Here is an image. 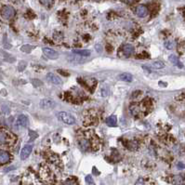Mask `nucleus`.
Returning <instances> with one entry per match:
<instances>
[{
  "mask_svg": "<svg viewBox=\"0 0 185 185\" xmlns=\"http://www.w3.org/2000/svg\"><path fill=\"white\" fill-rule=\"evenodd\" d=\"M164 45H165L166 48H168V49H173L175 47V43L172 40H167Z\"/></svg>",
  "mask_w": 185,
  "mask_h": 185,
  "instance_id": "16",
  "label": "nucleus"
},
{
  "mask_svg": "<svg viewBox=\"0 0 185 185\" xmlns=\"http://www.w3.org/2000/svg\"><path fill=\"white\" fill-rule=\"evenodd\" d=\"M122 52L126 57H129L134 52V47L132 45L127 44L122 47Z\"/></svg>",
  "mask_w": 185,
  "mask_h": 185,
  "instance_id": "8",
  "label": "nucleus"
},
{
  "mask_svg": "<svg viewBox=\"0 0 185 185\" xmlns=\"http://www.w3.org/2000/svg\"><path fill=\"white\" fill-rule=\"evenodd\" d=\"M10 159L9 154L6 151H0V164H7Z\"/></svg>",
  "mask_w": 185,
  "mask_h": 185,
  "instance_id": "10",
  "label": "nucleus"
},
{
  "mask_svg": "<svg viewBox=\"0 0 185 185\" xmlns=\"http://www.w3.org/2000/svg\"><path fill=\"white\" fill-rule=\"evenodd\" d=\"M93 1H100V0H93Z\"/></svg>",
  "mask_w": 185,
  "mask_h": 185,
  "instance_id": "29",
  "label": "nucleus"
},
{
  "mask_svg": "<svg viewBox=\"0 0 185 185\" xmlns=\"http://www.w3.org/2000/svg\"><path fill=\"white\" fill-rule=\"evenodd\" d=\"M27 125H28L27 117L25 115H19V117L17 119V126L20 127V128H25V127H27Z\"/></svg>",
  "mask_w": 185,
  "mask_h": 185,
  "instance_id": "9",
  "label": "nucleus"
},
{
  "mask_svg": "<svg viewBox=\"0 0 185 185\" xmlns=\"http://www.w3.org/2000/svg\"><path fill=\"white\" fill-rule=\"evenodd\" d=\"M129 109H130V111H131V113H132L133 115H137V114L140 112V109L138 108L137 105H131Z\"/></svg>",
  "mask_w": 185,
  "mask_h": 185,
  "instance_id": "21",
  "label": "nucleus"
},
{
  "mask_svg": "<svg viewBox=\"0 0 185 185\" xmlns=\"http://www.w3.org/2000/svg\"><path fill=\"white\" fill-rule=\"evenodd\" d=\"M96 50H97V51H99V52H101V51H102V47H101V46H100V45H97V46H96Z\"/></svg>",
  "mask_w": 185,
  "mask_h": 185,
  "instance_id": "27",
  "label": "nucleus"
},
{
  "mask_svg": "<svg viewBox=\"0 0 185 185\" xmlns=\"http://www.w3.org/2000/svg\"><path fill=\"white\" fill-rule=\"evenodd\" d=\"M43 52H44V55L46 57H47L48 59L50 60H57L59 58V53L52 49V48H49V47H44L43 48Z\"/></svg>",
  "mask_w": 185,
  "mask_h": 185,
  "instance_id": "4",
  "label": "nucleus"
},
{
  "mask_svg": "<svg viewBox=\"0 0 185 185\" xmlns=\"http://www.w3.org/2000/svg\"><path fill=\"white\" fill-rule=\"evenodd\" d=\"M32 150H33V146L32 145H25L21 149V152H20V158H21V160L26 159L31 155Z\"/></svg>",
  "mask_w": 185,
  "mask_h": 185,
  "instance_id": "6",
  "label": "nucleus"
},
{
  "mask_svg": "<svg viewBox=\"0 0 185 185\" xmlns=\"http://www.w3.org/2000/svg\"><path fill=\"white\" fill-rule=\"evenodd\" d=\"M56 105V102L51 99H43L40 102V107L44 110H48L54 108Z\"/></svg>",
  "mask_w": 185,
  "mask_h": 185,
  "instance_id": "3",
  "label": "nucleus"
},
{
  "mask_svg": "<svg viewBox=\"0 0 185 185\" xmlns=\"http://www.w3.org/2000/svg\"><path fill=\"white\" fill-rule=\"evenodd\" d=\"M153 67L155 69H163L165 67V63L160 61H156L153 63Z\"/></svg>",
  "mask_w": 185,
  "mask_h": 185,
  "instance_id": "17",
  "label": "nucleus"
},
{
  "mask_svg": "<svg viewBox=\"0 0 185 185\" xmlns=\"http://www.w3.org/2000/svg\"><path fill=\"white\" fill-rule=\"evenodd\" d=\"M47 80L49 83L54 84V85H60V84H61V79L59 76H57L54 74H52V73H48L47 74Z\"/></svg>",
  "mask_w": 185,
  "mask_h": 185,
  "instance_id": "5",
  "label": "nucleus"
},
{
  "mask_svg": "<svg viewBox=\"0 0 185 185\" xmlns=\"http://www.w3.org/2000/svg\"><path fill=\"white\" fill-rule=\"evenodd\" d=\"M106 124L109 127H115L117 125V118L115 115H111L106 119Z\"/></svg>",
  "mask_w": 185,
  "mask_h": 185,
  "instance_id": "13",
  "label": "nucleus"
},
{
  "mask_svg": "<svg viewBox=\"0 0 185 185\" xmlns=\"http://www.w3.org/2000/svg\"><path fill=\"white\" fill-rule=\"evenodd\" d=\"M86 182H87V183H91V184H93L94 183V182L92 181V177L91 176H87L86 177Z\"/></svg>",
  "mask_w": 185,
  "mask_h": 185,
  "instance_id": "22",
  "label": "nucleus"
},
{
  "mask_svg": "<svg viewBox=\"0 0 185 185\" xmlns=\"http://www.w3.org/2000/svg\"><path fill=\"white\" fill-rule=\"evenodd\" d=\"M178 168H179V169H185L184 164H183V163H179V164H178Z\"/></svg>",
  "mask_w": 185,
  "mask_h": 185,
  "instance_id": "26",
  "label": "nucleus"
},
{
  "mask_svg": "<svg viewBox=\"0 0 185 185\" xmlns=\"http://www.w3.org/2000/svg\"><path fill=\"white\" fill-rule=\"evenodd\" d=\"M58 72H59L60 74H62L64 76H68V75H69V74H67V73H65V72H63V71H61V70H59Z\"/></svg>",
  "mask_w": 185,
  "mask_h": 185,
  "instance_id": "25",
  "label": "nucleus"
},
{
  "mask_svg": "<svg viewBox=\"0 0 185 185\" xmlns=\"http://www.w3.org/2000/svg\"><path fill=\"white\" fill-rule=\"evenodd\" d=\"M40 3L47 7H51L54 4V0H40Z\"/></svg>",
  "mask_w": 185,
  "mask_h": 185,
  "instance_id": "18",
  "label": "nucleus"
},
{
  "mask_svg": "<svg viewBox=\"0 0 185 185\" xmlns=\"http://www.w3.org/2000/svg\"><path fill=\"white\" fill-rule=\"evenodd\" d=\"M57 117L66 125H74L75 123V118L71 114L66 112H59L57 114Z\"/></svg>",
  "mask_w": 185,
  "mask_h": 185,
  "instance_id": "1",
  "label": "nucleus"
},
{
  "mask_svg": "<svg viewBox=\"0 0 185 185\" xmlns=\"http://www.w3.org/2000/svg\"><path fill=\"white\" fill-rule=\"evenodd\" d=\"M174 183L176 184H183V183H185L184 181H183V178L182 176H176L174 178Z\"/></svg>",
  "mask_w": 185,
  "mask_h": 185,
  "instance_id": "20",
  "label": "nucleus"
},
{
  "mask_svg": "<svg viewBox=\"0 0 185 185\" xmlns=\"http://www.w3.org/2000/svg\"><path fill=\"white\" fill-rule=\"evenodd\" d=\"M169 61H170L173 65H176V66H178V67H180V68H183V64L179 61V59H178L177 56H175V55H170L169 58Z\"/></svg>",
  "mask_w": 185,
  "mask_h": 185,
  "instance_id": "11",
  "label": "nucleus"
},
{
  "mask_svg": "<svg viewBox=\"0 0 185 185\" xmlns=\"http://www.w3.org/2000/svg\"><path fill=\"white\" fill-rule=\"evenodd\" d=\"M7 140V134H6L5 132H3V131H0V144H4V143H6Z\"/></svg>",
  "mask_w": 185,
  "mask_h": 185,
  "instance_id": "19",
  "label": "nucleus"
},
{
  "mask_svg": "<svg viewBox=\"0 0 185 185\" xmlns=\"http://www.w3.org/2000/svg\"><path fill=\"white\" fill-rule=\"evenodd\" d=\"M1 14H2V16H3L4 19L9 20V19H11L15 15V9L12 7H10V6H5L2 8Z\"/></svg>",
  "mask_w": 185,
  "mask_h": 185,
  "instance_id": "2",
  "label": "nucleus"
},
{
  "mask_svg": "<svg viewBox=\"0 0 185 185\" xmlns=\"http://www.w3.org/2000/svg\"><path fill=\"white\" fill-rule=\"evenodd\" d=\"M144 183V182L142 180V179H140V181H138L137 183H136V184H143Z\"/></svg>",
  "mask_w": 185,
  "mask_h": 185,
  "instance_id": "28",
  "label": "nucleus"
},
{
  "mask_svg": "<svg viewBox=\"0 0 185 185\" xmlns=\"http://www.w3.org/2000/svg\"><path fill=\"white\" fill-rule=\"evenodd\" d=\"M80 147L83 151H88L90 148V142L88 140H81L80 141Z\"/></svg>",
  "mask_w": 185,
  "mask_h": 185,
  "instance_id": "15",
  "label": "nucleus"
},
{
  "mask_svg": "<svg viewBox=\"0 0 185 185\" xmlns=\"http://www.w3.org/2000/svg\"><path fill=\"white\" fill-rule=\"evenodd\" d=\"M33 82H34V85L35 86V87H37V86H42L43 84H42V82L40 81V80H36V79H34V80H32Z\"/></svg>",
  "mask_w": 185,
  "mask_h": 185,
  "instance_id": "23",
  "label": "nucleus"
},
{
  "mask_svg": "<svg viewBox=\"0 0 185 185\" xmlns=\"http://www.w3.org/2000/svg\"><path fill=\"white\" fill-rule=\"evenodd\" d=\"M118 78L121 81H125V82H128V83L132 82V80H133V76L130 74H128V73H124V74H119Z\"/></svg>",
  "mask_w": 185,
  "mask_h": 185,
  "instance_id": "12",
  "label": "nucleus"
},
{
  "mask_svg": "<svg viewBox=\"0 0 185 185\" xmlns=\"http://www.w3.org/2000/svg\"><path fill=\"white\" fill-rule=\"evenodd\" d=\"M123 2H125L126 4H131V3H133L135 0H122Z\"/></svg>",
  "mask_w": 185,
  "mask_h": 185,
  "instance_id": "24",
  "label": "nucleus"
},
{
  "mask_svg": "<svg viewBox=\"0 0 185 185\" xmlns=\"http://www.w3.org/2000/svg\"><path fill=\"white\" fill-rule=\"evenodd\" d=\"M73 53L74 54H77V55H81V56H90L91 54V51L90 50H88V49H74L73 50Z\"/></svg>",
  "mask_w": 185,
  "mask_h": 185,
  "instance_id": "14",
  "label": "nucleus"
},
{
  "mask_svg": "<svg viewBox=\"0 0 185 185\" xmlns=\"http://www.w3.org/2000/svg\"><path fill=\"white\" fill-rule=\"evenodd\" d=\"M136 14L139 17H145L148 14V8L147 7L143 5H140L136 7Z\"/></svg>",
  "mask_w": 185,
  "mask_h": 185,
  "instance_id": "7",
  "label": "nucleus"
}]
</instances>
